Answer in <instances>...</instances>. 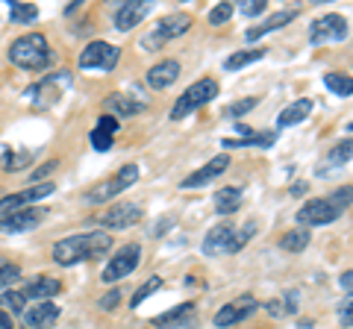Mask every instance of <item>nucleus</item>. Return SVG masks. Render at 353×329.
Masks as SVG:
<instances>
[{"instance_id": "obj_13", "label": "nucleus", "mask_w": 353, "mask_h": 329, "mask_svg": "<svg viewBox=\"0 0 353 329\" xmlns=\"http://www.w3.org/2000/svg\"><path fill=\"white\" fill-rule=\"evenodd\" d=\"M256 309H259V303L253 300L250 294H245V297H239V300H233V303L221 306V309L215 312V317H212V323H215V326H233V323H241L245 317H250Z\"/></svg>"}, {"instance_id": "obj_3", "label": "nucleus", "mask_w": 353, "mask_h": 329, "mask_svg": "<svg viewBox=\"0 0 353 329\" xmlns=\"http://www.w3.org/2000/svg\"><path fill=\"white\" fill-rule=\"evenodd\" d=\"M6 56H9V62L24 71H41V68H48L53 53L41 32H24V36H18L12 45H9Z\"/></svg>"}, {"instance_id": "obj_5", "label": "nucleus", "mask_w": 353, "mask_h": 329, "mask_svg": "<svg viewBox=\"0 0 353 329\" xmlns=\"http://www.w3.org/2000/svg\"><path fill=\"white\" fill-rule=\"evenodd\" d=\"M189 27H192V15H189V12H174V15H168V18L157 21V24H153V30L141 36L139 45L145 47V50H159L162 45H168L171 39L183 36V32H189Z\"/></svg>"}, {"instance_id": "obj_16", "label": "nucleus", "mask_w": 353, "mask_h": 329, "mask_svg": "<svg viewBox=\"0 0 353 329\" xmlns=\"http://www.w3.org/2000/svg\"><path fill=\"white\" fill-rule=\"evenodd\" d=\"M50 212L41 209V206H32V209H21L15 215H9L6 221H0V229L3 233H30V229H36L39 224H44V217Z\"/></svg>"}, {"instance_id": "obj_41", "label": "nucleus", "mask_w": 353, "mask_h": 329, "mask_svg": "<svg viewBox=\"0 0 353 329\" xmlns=\"http://www.w3.org/2000/svg\"><path fill=\"white\" fill-rule=\"evenodd\" d=\"M265 9H268V3H265V0H248V3L239 6V12L248 15V18H253V15H262Z\"/></svg>"}, {"instance_id": "obj_14", "label": "nucleus", "mask_w": 353, "mask_h": 329, "mask_svg": "<svg viewBox=\"0 0 353 329\" xmlns=\"http://www.w3.org/2000/svg\"><path fill=\"white\" fill-rule=\"evenodd\" d=\"M233 238H236V226L221 221L206 233L203 238V253L206 256H224V253H233Z\"/></svg>"}, {"instance_id": "obj_33", "label": "nucleus", "mask_w": 353, "mask_h": 329, "mask_svg": "<svg viewBox=\"0 0 353 329\" xmlns=\"http://www.w3.org/2000/svg\"><path fill=\"white\" fill-rule=\"evenodd\" d=\"M0 309H9L12 315H24L27 309V294L24 291H3L0 294Z\"/></svg>"}, {"instance_id": "obj_44", "label": "nucleus", "mask_w": 353, "mask_h": 329, "mask_svg": "<svg viewBox=\"0 0 353 329\" xmlns=\"http://www.w3.org/2000/svg\"><path fill=\"white\" fill-rule=\"evenodd\" d=\"M97 129H106V133H112V136H115L118 120H115L112 115H101V118H97Z\"/></svg>"}, {"instance_id": "obj_22", "label": "nucleus", "mask_w": 353, "mask_h": 329, "mask_svg": "<svg viewBox=\"0 0 353 329\" xmlns=\"http://www.w3.org/2000/svg\"><path fill=\"white\" fill-rule=\"evenodd\" d=\"M353 159V138H341L336 141L333 147H330V153L324 156V168L318 173H330L333 168H341V164H347Z\"/></svg>"}, {"instance_id": "obj_42", "label": "nucleus", "mask_w": 353, "mask_h": 329, "mask_svg": "<svg viewBox=\"0 0 353 329\" xmlns=\"http://www.w3.org/2000/svg\"><path fill=\"white\" fill-rule=\"evenodd\" d=\"M57 168H59V162H57V159H50V162H44V164H41V168H36V171H32V177H30V180H32V182H36V185H39V180H44V177H50V173H53V171H57Z\"/></svg>"}, {"instance_id": "obj_48", "label": "nucleus", "mask_w": 353, "mask_h": 329, "mask_svg": "<svg viewBox=\"0 0 353 329\" xmlns=\"http://www.w3.org/2000/svg\"><path fill=\"white\" fill-rule=\"evenodd\" d=\"M0 329H15L12 317H9V312H3V309H0Z\"/></svg>"}, {"instance_id": "obj_27", "label": "nucleus", "mask_w": 353, "mask_h": 329, "mask_svg": "<svg viewBox=\"0 0 353 329\" xmlns=\"http://www.w3.org/2000/svg\"><path fill=\"white\" fill-rule=\"evenodd\" d=\"M192 309H194V303H183V306H176V309H171V312H165V315H157L153 317V326L157 329H171V326H180L185 317L192 315Z\"/></svg>"}, {"instance_id": "obj_32", "label": "nucleus", "mask_w": 353, "mask_h": 329, "mask_svg": "<svg viewBox=\"0 0 353 329\" xmlns=\"http://www.w3.org/2000/svg\"><path fill=\"white\" fill-rule=\"evenodd\" d=\"M306 244H309L306 229H292V233H285L280 238V247L285 250V253H301V250H306Z\"/></svg>"}, {"instance_id": "obj_12", "label": "nucleus", "mask_w": 353, "mask_h": 329, "mask_svg": "<svg viewBox=\"0 0 353 329\" xmlns=\"http://www.w3.org/2000/svg\"><path fill=\"white\" fill-rule=\"evenodd\" d=\"M139 217H141L139 203H118V206H109V209L103 215H97L94 221L103 229H127L132 224H139Z\"/></svg>"}, {"instance_id": "obj_25", "label": "nucleus", "mask_w": 353, "mask_h": 329, "mask_svg": "<svg viewBox=\"0 0 353 329\" xmlns=\"http://www.w3.org/2000/svg\"><path fill=\"white\" fill-rule=\"evenodd\" d=\"M239 206H241V189H236V185L215 191V209H218V215H233Z\"/></svg>"}, {"instance_id": "obj_29", "label": "nucleus", "mask_w": 353, "mask_h": 329, "mask_svg": "<svg viewBox=\"0 0 353 329\" xmlns=\"http://www.w3.org/2000/svg\"><path fill=\"white\" fill-rule=\"evenodd\" d=\"M262 56H265V47L239 50V53H233L230 59H224V71H239V68H245V65H250V62H259Z\"/></svg>"}, {"instance_id": "obj_8", "label": "nucleus", "mask_w": 353, "mask_h": 329, "mask_svg": "<svg viewBox=\"0 0 353 329\" xmlns=\"http://www.w3.org/2000/svg\"><path fill=\"white\" fill-rule=\"evenodd\" d=\"M118 59H121V47L109 45V41H88L80 53V68L109 74L118 65Z\"/></svg>"}, {"instance_id": "obj_23", "label": "nucleus", "mask_w": 353, "mask_h": 329, "mask_svg": "<svg viewBox=\"0 0 353 329\" xmlns=\"http://www.w3.org/2000/svg\"><path fill=\"white\" fill-rule=\"evenodd\" d=\"M312 100H309V97H301V100H294V103H289L280 112V127H294V124H303V120L309 118V112H312Z\"/></svg>"}, {"instance_id": "obj_49", "label": "nucleus", "mask_w": 353, "mask_h": 329, "mask_svg": "<svg viewBox=\"0 0 353 329\" xmlns=\"http://www.w3.org/2000/svg\"><path fill=\"white\" fill-rule=\"evenodd\" d=\"M171 224H174V217H162V224H159L157 229H153V235H162V233H165V229H168Z\"/></svg>"}, {"instance_id": "obj_51", "label": "nucleus", "mask_w": 353, "mask_h": 329, "mask_svg": "<svg viewBox=\"0 0 353 329\" xmlns=\"http://www.w3.org/2000/svg\"><path fill=\"white\" fill-rule=\"evenodd\" d=\"M347 129H350V133H353V124H347Z\"/></svg>"}, {"instance_id": "obj_10", "label": "nucleus", "mask_w": 353, "mask_h": 329, "mask_svg": "<svg viewBox=\"0 0 353 329\" xmlns=\"http://www.w3.org/2000/svg\"><path fill=\"white\" fill-rule=\"evenodd\" d=\"M347 39V21L330 12V15H321L309 27V41L318 47V45H327V41H345Z\"/></svg>"}, {"instance_id": "obj_4", "label": "nucleus", "mask_w": 353, "mask_h": 329, "mask_svg": "<svg viewBox=\"0 0 353 329\" xmlns=\"http://www.w3.org/2000/svg\"><path fill=\"white\" fill-rule=\"evenodd\" d=\"M215 97H218V83L212 80V76L192 83L189 89H185L180 97H176V103H174V109H171V120H183L185 115H192L194 109L212 103Z\"/></svg>"}, {"instance_id": "obj_50", "label": "nucleus", "mask_w": 353, "mask_h": 329, "mask_svg": "<svg viewBox=\"0 0 353 329\" xmlns=\"http://www.w3.org/2000/svg\"><path fill=\"white\" fill-rule=\"evenodd\" d=\"M301 329H312V323H309V321H303V323H301Z\"/></svg>"}, {"instance_id": "obj_20", "label": "nucleus", "mask_w": 353, "mask_h": 329, "mask_svg": "<svg viewBox=\"0 0 353 329\" xmlns=\"http://www.w3.org/2000/svg\"><path fill=\"white\" fill-rule=\"evenodd\" d=\"M294 18H297V9H280V12H274L271 18H265L262 24L250 27V30L245 32V39H248V41H256V39H262V36H268V32H277V30H283L285 24H292Z\"/></svg>"}, {"instance_id": "obj_47", "label": "nucleus", "mask_w": 353, "mask_h": 329, "mask_svg": "<svg viewBox=\"0 0 353 329\" xmlns=\"http://www.w3.org/2000/svg\"><path fill=\"white\" fill-rule=\"evenodd\" d=\"M306 191H309V185H306V182H294L292 189H289V194H292V197H303Z\"/></svg>"}, {"instance_id": "obj_28", "label": "nucleus", "mask_w": 353, "mask_h": 329, "mask_svg": "<svg viewBox=\"0 0 353 329\" xmlns=\"http://www.w3.org/2000/svg\"><path fill=\"white\" fill-rule=\"evenodd\" d=\"M30 162H32V150H3L0 153V164H3V171H9V173L27 168Z\"/></svg>"}, {"instance_id": "obj_39", "label": "nucleus", "mask_w": 353, "mask_h": 329, "mask_svg": "<svg viewBox=\"0 0 353 329\" xmlns=\"http://www.w3.org/2000/svg\"><path fill=\"white\" fill-rule=\"evenodd\" d=\"M112 133H106V129H92V147L97 150V153H106V150H112Z\"/></svg>"}, {"instance_id": "obj_43", "label": "nucleus", "mask_w": 353, "mask_h": 329, "mask_svg": "<svg viewBox=\"0 0 353 329\" xmlns=\"http://www.w3.org/2000/svg\"><path fill=\"white\" fill-rule=\"evenodd\" d=\"M339 321L345 323V326H353V297H350L347 303L339 306Z\"/></svg>"}, {"instance_id": "obj_26", "label": "nucleus", "mask_w": 353, "mask_h": 329, "mask_svg": "<svg viewBox=\"0 0 353 329\" xmlns=\"http://www.w3.org/2000/svg\"><path fill=\"white\" fill-rule=\"evenodd\" d=\"M274 141H277V136L274 133H253V136H248V138H224L221 141V147L224 150H233V147H271Z\"/></svg>"}, {"instance_id": "obj_7", "label": "nucleus", "mask_w": 353, "mask_h": 329, "mask_svg": "<svg viewBox=\"0 0 353 329\" xmlns=\"http://www.w3.org/2000/svg\"><path fill=\"white\" fill-rule=\"evenodd\" d=\"M136 180H139V164H124V168H118V173H115L112 180L94 185V189L85 194V203L101 206V203H106V200H115L121 191H127L130 185H136Z\"/></svg>"}, {"instance_id": "obj_19", "label": "nucleus", "mask_w": 353, "mask_h": 329, "mask_svg": "<svg viewBox=\"0 0 353 329\" xmlns=\"http://www.w3.org/2000/svg\"><path fill=\"white\" fill-rule=\"evenodd\" d=\"M57 321H59V306H53L50 300L36 303V306H30V309H24V323L30 329H48Z\"/></svg>"}, {"instance_id": "obj_11", "label": "nucleus", "mask_w": 353, "mask_h": 329, "mask_svg": "<svg viewBox=\"0 0 353 329\" xmlns=\"http://www.w3.org/2000/svg\"><path fill=\"white\" fill-rule=\"evenodd\" d=\"M48 194H53V182H39V185H32V189L21 191V194L0 197V221H6L9 215H15V212L24 209L27 203H36V200H41V197H48Z\"/></svg>"}, {"instance_id": "obj_18", "label": "nucleus", "mask_w": 353, "mask_h": 329, "mask_svg": "<svg viewBox=\"0 0 353 329\" xmlns=\"http://www.w3.org/2000/svg\"><path fill=\"white\" fill-rule=\"evenodd\" d=\"M183 74V68H180V62L176 59H162V62H157L153 68L148 71V85L150 89H157V92H162V89H168V85H174L176 83V76Z\"/></svg>"}, {"instance_id": "obj_36", "label": "nucleus", "mask_w": 353, "mask_h": 329, "mask_svg": "<svg viewBox=\"0 0 353 329\" xmlns=\"http://www.w3.org/2000/svg\"><path fill=\"white\" fill-rule=\"evenodd\" d=\"M21 279V268L15 262H0V288H9Z\"/></svg>"}, {"instance_id": "obj_37", "label": "nucleus", "mask_w": 353, "mask_h": 329, "mask_svg": "<svg viewBox=\"0 0 353 329\" xmlns=\"http://www.w3.org/2000/svg\"><path fill=\"white\" fill-rule=\"evenodd\" d=\"M233 12H236L233 3H218V6H212V12H209V24H215V27L227 24V21L233 18Z\"/></svg>"}, {"instance_id": "obj_46", "label": "nucleus", "mask_w": 353, "mask_h": 329, "mask_svg": "<svg viewBox=\"0 0 353 329\" xmlns=\"http://www.w3.org/2000/svg\"><path fill=\"white\" fill-rule=\"evenodd\" d=\"M339 285H341L345 291L353 294V270H345V273H341V277H339Z\"/></svg>"}, {"instance_id": "obj_24", "label": "nucleus", "mask_w": 353, "mask_h": 329, "mask_svg": "<svg viewBox=\"0 0 353 329\" xmlns=\"http://www.w3.org/2000/svg\"><path fill=\"white\" fill-rule=\"evenodd\" d=\"M106 109H109V112H118L121 118H130V115L145 112V103L130 100V97H124V94H109L106 97Z\"/></svg>"}, {"instance_id": "obj_1", "label": "nucleus", "mask_w": 353, "mask_h": 329, "mask_svg": "<svg viewBox=\"0 0 353 329\" xmlns=\"http://www.w3.org/2000/svg\"><path fill=\"white\" fill-rule=\"evenodd\" d=\"M109 250H112V235L106 229H94V233H80L57 241L53 244V262L62 268H71L88 259H103Z\"/></svg>"}, {"instance_id": "obj_35", "label": "nucleus", "mask_w": 353, "mask_h": 329, "mask_svg": "<svg viewBox=\"0 0 353 329\" xmlns=\"http://www.w3.org/2000/svg\"><path fill=\"white\" fill-rule=\"evenodd\" d=\"M159 285H162V279H159V277H150V279L141 282V288H139L136 294H132V300H130V309H139V306L145 303V300L150 297V294H157V291H159Z\"/></svg>"}, {"instance_id": "obj_2", "label": "nucleus", "mask_w": 353, "mask_h": 329, "mask_svg": "<svg viewBox=\"0 0 353 329\" xmlns=\"http://www.w3.org/2000/svg\"><path fill=\"white\" fill-rule=\"evenodd\" d=\"M347 206H353V185H341L333 194L315 197V200L303 203L301 212H297V221L303 226H327V224H333Z\"/></svg>"}, {"instance_id": "obj_6", "label": "nucleus", "mask_w": 353, "mask_h": 329, "mask_svg": "<svg viewBox=\"0 0 353 329\" xmlns=\"http://www.w3.org/2000/svg\"><path fill=\"white\" fill-rule=\"evenodd\" d=\"M68 85H71V74L68 71H57V74L41 76L36 85H30L27 97H30V103L36 109H50L53 103L62 100V94L68 92Z\"/></svg>"}, {"instance_id": "obj_38", "label": "nucleus", "mask_w": 353, "mask_h": 329, "mask_svg": "<svg viewBox=\"0 0 353 329\" xmlns=\"http://www.w3.org/2000/svg\"><path fill=\"white\" fill-rule=\"evenodd\" d=\"M256 103H259V97H245V100H239V103H233V106H227V112H224V115H227L230 120H236V118H241V115H248Z\"/></svg>"}, {"instance_id": "obj_45", "label": "nucleus", "mask_w": 353, "mask_h": 329, "mask_svg": "<svg viewBox=\"0 0 353 329\" xmlns=\"http://www.w3.org/2000/svg\"><path fill=\"white\" fill-rule=\"evenodd\" d=\"M118 300H121V294H118V291L112 288V291H109V294H106V297H103L101 303H97V306H101V309H103V312H109V309H115V306H118Z\"/></svg>"}, {"instance_id": "obj_30", "label": "nucleus", "mask_w": 353, "mask_h": 329, "mask_svg": "<svg viewBox=\"0 0 353 329\" xmlns=\"http://www.w3.org/2000/svg\"><path fill=\"white\" fill-rule=\"evenodd\" d=\"M327 92H333L336 97H350L353 94V76L347 74H324Z\"/></svg>"}, {"instance_id": "obj_34", "label": "nucleus", "mask_w": 353, "mask_h": 329, "mask_svg": "<svg viewBox=\"0 0 353 329\" xmlns=\"http://www.w3.org/2000/svg\"><path fill=\"white\" fill-rule=\"evenodd\" d=\"M9 18H12L15 24H32V21L39 18V9H36V3H12L9 6Z\"/></svg>"}, {"instance_id": "obj_31", "label": "nucleus", "mask_w": 353, "mask_h": 329, "mask_svg": "<svg viewBox=\"0 0 353 329\" xmlns=\"http://www.w3.org/2000/svg\"><path fill=\"white\" fill-rule=\"evenodd\" d=\"M268 315H274V317H283V315H294L297 312V291H285L283 294V300H271L268 306Z\"/></svg>"}, {"instance_id": "obj_9", "label": "nucleus", "mask_w": 353, "mask_h": 329, "mask_svg": "<svg viewBox=\"0 0 353 329\" xmlns=\"http://www.w3.org/2000/svg\"><path fill=\"white\" fill-rule=\"evenodd\" d=\"M139 262H141V247H139V244H124L112 259L106 262V268H103V273H101L103 285H112V282H118V279L130 277V273L139 268Z\"/></svg>"}, {"instance_id": "obj_40", "label": "nucleus", "mask_w": 353, "mask_h": 329, "mask_svg": "<svg viewBox=\"0 0 353 329\" xmlns=\"http://www.w3.org/2000/svg\"><path fill=\"white\" fill-rule=\"evenodd\" d=\"M256 229H259V226H256V221H250V224H245V226L239 229V233H236V238H233V253H239V250L245 247V244H248V241H250L253 235H256Z\"/></svg>"}, {"instance_id": "obj_15", "label": "nucleus", "mask_w": 353, "mask_h": 329, "mask_svg": "<svg viewBox=\"0 0 353 329\" xmlns=\"http://www.w3.org/2000/svg\"><path fill=\"white\" fill-rule=\"evenodd\" d=\"M150 9H153L150 0H132V3H118V9H115V30L127 32V30H132V27H139L141 21L150 15Z\"/></svg>"}, {"instance_id": "obj_17", "label": "nucleus", "mask_w": 353, "mask_h": 329, "mask_svg": "<svg viewBox=\"0 0 353 329\" xmlns=\"http://www.w3.org/2000/svg\"><path fill=\"white\" fill-rule=\"evenodd\" d=\"M230 168V156L227 153H221V156H215V159H209L201 171H194V173H189V177L183 180V189H197V185H206V182H212V180H218L221 173H224Z\"/></svg>"}, {"instance_id": "obj_21", "label": "nucleus", "mask_w": 353, "mask_h": 329, "mask_svg": "<svg viewBox=\"0 0 353 329\" xmlns=\"http://www.w3.org/2000/svg\"><path fill=\"white\" fill-rule=\"evenodd\" d=\"M62 291V282L59 279H53V277H39V279H32L24 294H27V300L32 297L36 303H44V300H50V297H57V294Z\"/></svg>"}]
</instances>
